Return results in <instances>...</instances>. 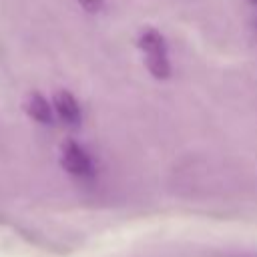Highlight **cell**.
<instances>
[{"label":"cell","instance_id":"1","mask_svg":"<svg viewBox=\"0 0 257 257\" xmlns=\"http://www.w3.org/2000/svg\"><path fill=\"white\" fill-rule=\"evenodd\" d=\"M60 163L70 175H76V177H90L94 173V165H92L90 155L76 141H66L62 145Z\"/></svg>","mask_w":257,"mask_h":257},{"label":"cell","instance_id":"2","mask_svg":"<svg viewBox=\"0 0 257 257\" xmlns=\"http://www.w3.org/2000/svg\"><path fill=\"white\" fill-rule=\"evenodd\" d=\"M54 110L68 124L80 122V106H78L76 98L72 96V92H68V90H56L54 92Z\"/></svg>","mask_w":257,"mask_h":257},{"label":"cell","instance_id":"3","mask_svg":"<svg viewBox=\"0 0 257 257\" xmlns=\"http://www.w3.org/2000/svg\"><path fill=\"white\" fill-rule=\"evenodd\" d=\"M24 110L30 118H34L36 122H42V124H50L52 122V106L50 102L40 94V92H30L24 100Z\"/></svg>","mask_w":257,"mask_h":257},{"label":"cell","instance_id":"4","mask_svg":"<svg viewBox=\"0 0 257 257\" xmlns=\"http://www.w3.org/2000/svg\"><path fill=\"white\" fill-rule=\"evenodd\" d=\"M137 44L145 52V56L157 54V52H167V40H165V36L157 28H151V26H147V28H143L139 32Z\"/></svg>","mask_w":257,"mask_h":257},{"label":"cell","instance_id":"5","mask_svg":"<svg viewBox=\"0 0 257 257\" xmlns=\"http://www.w3.org/2000/svg\"><path fill=\"white\" fill-rule=\"evenodd\" d=\"M147 68L149 72L159 78V80H165L171 76V60L167 56V52H157V54H149L147 56Z\"/></svg>","mask_w":257,"mask_h":257},{"label":"cell","instance_id":"6","mask_svg":"<svg viewBox=\"0 0 257 257\" xmlns=\"http://www.w3.org/2000/svg\"><path fill=\"white\" fill-rule=\"evenodd\" d=\"M86 12H90V14H96V12H100L102 10V0H76Z\"/></svg>","mask_w":257,"mask_h":257},{"label":"cell","instance_id":"7","mask_svg":"<svg viewBox=\"0 0 257 257\" xmlns=\"http://www.w3.org/2000/svg\"><path fill=\"white\" fill-rule=\"evenodd\" d=\"M247 2H249V4H257V0H247Z\"/></svg>","mask_w":257,"mask_h":257}]
</instances>
